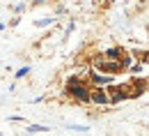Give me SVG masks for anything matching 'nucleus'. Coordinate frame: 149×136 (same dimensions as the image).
I'll list each match as a JSON object with an SVG mask.
<instances>
[{
    "label": "nucleus",
    "mask_w": 149,
    "mask_h": 136,
    "mask_svg": "<svg viewBox=\"0 0 149 136\" xmlns=\"http://www.w3.org/2000/svg\"><path fill=\"white\" fill-rule=\"evenodd\" d=\"M76 83H78L76 78H71V81H69V88H67V92H69V95H74V97H78L80 101H90V99H92V95H90V92H87L83 85H76Z\"/></svg>",
    "instance_id": "f257e3e1"
},
{
    "label": "nucleus",
    "mask_w": 149,
    "mask_h": 136,
    "mask_svg": "<svg viewBox=\"0 0 149 136\" xmlns=\"http://www.w3.org/2000/svg\"><path fill=\"white\" fill-rule=\"evenodd\" d=\"M92 101H96V104H106L108 99H106L103 92H99V90H96V92H92Z\"/></svg>",
    "instance_id": "f03ea898"
},
{
    "label": "nucleus",
    "mask_w": 149,
    "mask_h": 136,
    "mask_svg": "<svg viewBox=\"0 0 149 136\" xmlns=\"http://www.w3.org/2000/svg\"><path fill=\"white\" fill-rule=\"evenodd\" d=\"M94 83H110V76H96V74H94Z\"/></svg>",
    "instance_id": "7ed1b4c3"
},
{
    "label": "nucleus",
    "mask_w": 149,
    "mask_h": 136,
    "mask_svg": "<svg viewBox=\"0 0 149 136\" xmlns=\"http://www.w3.org/2000/svg\"><path fill=\"white\" fill-rule=\"evenodd\" d=\"M46 127H41V125H28V132H44Z\"/></svg>",
    "instance_id": "20e7f679"
},
{
    "label": "nucleus",
    "mask_w": 149,
    "mask_h": 136,
    "mask_svg": "<svg viewBox=\"0 0 149 136\" xmlns=\"http://www.w3.org/2000/svg\"><path fill=\"white\" fill-rule=\"evenodd\" d=\"M28 74H30V69H28V67H23V69H19L16 78H23V76H28Z\"/></svg>",
    "instance_id": "39448f33"
},
{
    "label": "nucleus",
    "mask_w": 149,
    "mask_h": 136,
    "mask_svg": "<svg viewBox=\"0 0 149 136\" xmlns=\"http://www.w3.org/2000/svg\"><path fill=\"white\" fill-rule=\"evenodd\" d=\"M106 56H108V58H119V51H117V49H110Z\"/></svg>",
    "instance_id": "423d86ee"
},
{
    "label": "nucleus",
    "mask_w": 149,
    "mask_h": 136,
    "mask_svg": "<svg viewBox=\"0 0 149 136\" xmlns=\"http://www.w3.org/2000/svg\"><path fill=\"white\" fill-rule=\"evenodd\" d=\"M69 129H74V132H87V127H80V125H71Z\"/></svg>",
    "instance_id": "0eeeda50"
}]
</instances>
